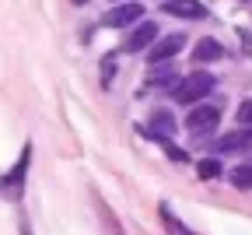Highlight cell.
<instances>
[{
    "instance_id": "obj_1",
    "label": "cell",
    "mask_w": 252,
    "mask_h": 235,
    "mask_svg": "<svg viewBox=\"0 0 252 235\" xmlns=\"http://www.w3.org/2000/svg\"><path fill=\"white\" fill-rule=\"evenodd\" d=\"M210 91H214V78H210V74H189V78H182V81L175 84V102L196 106V102H203Z\"/></svg>"
},
{
    "instance_id": "obj_2",
    "label": "cell",
    "mask_w": 252,
    "mask_h": 235,
    "mask_svg": "<svg viewBox=\"0 0 252 235\" xmlns=\"http://www.w3.org/2000/svg\"><path fill=\"white\" fill-rule=\"evenodd\" d=\"M217 123H220V109H217V106H193V109H189V116H186V126H189L193 137L210 133Z\"/></svg>"
},
{
    "instance_id": "obj_3",
    "label": "cell",
    "mask_w": 252,
    "mask_h": 235,
    "mask_svg": "<svg viewBox=\"0 0 252 235\" xmlns=\"http://www.w3.org/2000/svg\"><path fill=\"white\" fill-rule=\"evenodd\" d=\"M182 46H186V39L179 36V32H175V36H165V39H158V42L147 49V60H151V67H158V63L172 60V56H175Z\"/></svg>"
},
{
    "instance_id": "obj_4",
    "label": "cell",
    "mask_w": 252,
    "mask_h": 235,
    "mask_svg": "<svg viewBox=\"0 0 252 235\" xmlns=\"http://www.w3.org/2000/svg\"><path fill=\"white\" fill-rule=\"evenodd\" d=\"M154 36H158V25L154 21H140L130 36H126V53H140V49H151L154 46Z\"/></svg>"
},
{
    "instance_id": "obj_5",
    "label": "cell",
    "mask_w": 252,
    "mask_h": 235,
    "mask_svg": "<svg viewBox=\"0 0 252 235\" xmlns=\"http://www.w3.org/2000/svg\"><path fill=\"white\" fill-rule=\"evenodd\" d=\"M144 18V7L140 4H119V7H112V11H105V18H102V25H109V28H123V25H130V21H140Z\"/></svg>"
},
{
    "instance_id": "obj_6",
    "label": "cell",
    "mask_w": 252,
    "mask_h": 235,
    "mask_svg": "<svg viewBox=\"0 0 252 235\" xmlns=\"http://www.w3.org/2000/svg\"><path fill=\"white\" fill-rule=\"evenodd\" d=\"M147 130H151V137L154 141H161V144H168L172 137H175V116L172 113H165V109H158L154 116H151V123H147Z\"/></svg>"
},
{
    "instance_id": "obj_7",
    "label": "cell",
    "mask_w": 252,
    "mask_h": 235,
    "mask_svg": "<svg viewBox=\"0 0 252 235\" xmlns=\"http://www.w3.org/2000/svg\"><path fill=\"white\" fill-rule=\"evenodd\" d=\"M165 14H172V18H193V21H200V18H207V7L200 4V0H165Z\"/></svg>"
},
{
    "instance_id": "obj_8",
    "label": "cell",
    "mask_w": 252,
    "mask_h": 235,
    "mask_svg": "<svg viewBox=\"0 0 252 235\" xmlns=\"http://www.w3.org/2000/svg\"><path fill=\"white\" fill-rule=\"evenodd\" d=\"M245 148H252V130H235L217 141V151H245Z\"/></svg>"
},
{
    "instance_id": "obj_9",
    "label": "cell",
    "mask_w": 252,
    "mask_h": 235,
    "mask_svg": "<svg viewBox=\"0 0 252 235\" xmlns=\"http://www.w3.org/2000/svg\"><path fill=\"white\" fill-rule=\"evenodd\" d=\"M220 56H224V49H220V42H214V39H200V42H196V49H193V60H196V63L220 60Z\"/></svg>"
},
{
    "instance_id": "obj_10",
    "label": "cell",
    "mask_w": 252,
    "mask_h": 235,
    "mask_svg": "<svg viewBox=\"0 0 252 235\" xmlns=\"http://www.w3.org/2000/svg\"><path fill=\"white\" fill-rule=\"evenodd\" d=\"M231 183L238 190H252V165H238V169L231 172Z\"/></svg>"
},
{
    "instance_id": "obj_11",
    "label": "cell",
    "mask_w": 252,
    "mask_h": 235,
    "mask_svg": "<svg viewBox=\"0 0 252 235\" xmlns=\"http://www.w3.org/2000/svg\"><path fill=\"white\" fill-rule=\"evenodd\" d=\"M161 221H165V228H168V235H193V232H189L186 225H179V221L172 218V211H168V207H161Z\"/></svg>"
},
{
    "instance_id": "obj_12",
    "label": "cell",
    "mask_w": 252,
    "mask_h": 235,
    "mask_svg": "<svg viewBox=\"0 0 252 235\" xmlns=\"http://www.w3.org/2000/svg\"><path fill=\"white\" fill-rule=\"evenodd\" d=\"M200 176H203V179H217V176H220V165H217L214 158L200 161Z\"/></svg>"
},
{
    "instance_id": "obj_13",
    "label": "cell",
    "mask_w": 252,
    "mask_h": 235,
    "mask_svg": "<svg viewBox=\"0 0 252 235\" xmlns=\"http://www.w3.org/2000/svg\"><path fill=\"white\" fill-rule=\"evenodd\" d=\"M175 74L172 71H154V67H151V84H168Z\"/></svg>"
},
{
    "instance_id": "obj_14",
    "label": "cell",
    "mask_w": 252,
    "mask_h": 235,
    "mask_svg": "<svg viewBox=\"0 0 252 235\" xmlns=\"http://www.w3.org/2000/svg\"><path fill=\"white\" fill-rule=\"evenodd\" d=\"M238 123H252V98H249V102H242V109H238Z\"/></svg>"
},
{
    "instance_id": "obj_15",
    "label": "cell",
    "mask_w": 252,
    "mask_h": 235,
    "mask_svg": "<svg viewBox=\"0 0 252 235\" xmlns=\"http://www.w3.org/2000/svg\"><path fill=\"white\" fill-rule=\"evenodd\" d=\"M165 148H168V158H172V161H189V155H186V151H179V148H175L172 141H168Z\"/></svg>"
}]
</instances>
